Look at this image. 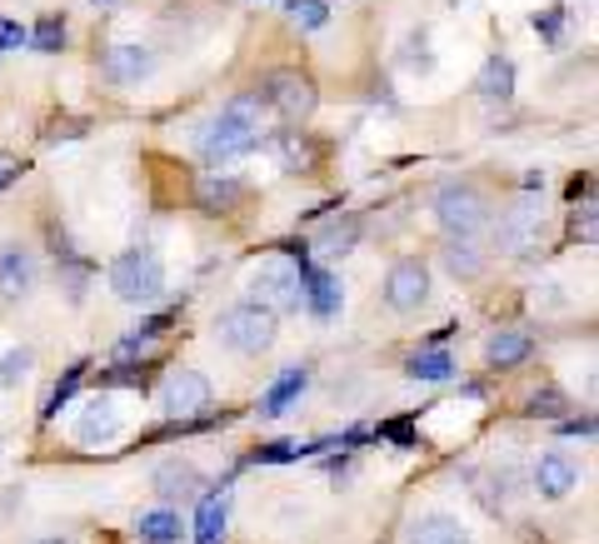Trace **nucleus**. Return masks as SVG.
Masks as SVG:
<instances>
[{"label":"nucleus","mask_w":599,"mask_h":544,"mask_svg":"<svg viewBox=\"0 0 599 544\" xmlns=\"http://www.w3.org/2000/svg\"><path fill=\"white\" fill-rule=\"evenodd\" d=\"M260 141H265V100L255 90H245V96L225 100V110L206 131V155L210 160H240V155L260 151Z\"/></svg>","instance_id":"f257e3e1"},{"label":"nucleus","mask_w":599,"mask_h":544,"mask_svg":"<svg viewBox=\"0 0 599 544\" xmlns=\"http://www.w3.org/2000/svg\"><path fill=\"white\" fill-rule=\"evenodd\" d=\"M251 306H265L275 315V310H300L306 306V280H300V260L295 255H265L260 265L251 270Z\"/></svg>","instance_id":"f03ea898"},{"label":"nucleus","mask_w":599,"mask_h":544,"mask_svg":"<svg viewBox=\"0 0 599 544\" xmlns=\"http://www.w3.org/2000/svg\"><path fill=\"white\" fill-rule=\"evenodd\" d=\"M110 290H115V300H125V306H151V300H160V290H165L160 255L155 251L115 255V265H110Z\"/></svg>","instance_id":"7ed1b4c3"},{"label":"nucleus","mask_w":599,"mask_h":544,"mask_svg":"<svg viewBox=\"0 0 599 544\" xmlns=\"http://www.w3.org/2000/svg\"><path fill=\"white\" fill-rule=\"evenodd\" d=\"M435 220L445 225L450 240H475L485 230V220H490V206H485V196L475 186L450 180V186L435 190Z\"/></svg>","instance_id":"20e7f679"},{"label":"nucleus","mask_w":599,"mask_h":544,"mask_svg":"<svg viewBox=\"0 0 599 544\" xmlns=\"http://www.w3.org/2000/svg\"><path fill=\"white\" fill-rule=\"evenodd\" d=\"M220 345H230L235 355H265L275 345V315L265 306H235L220 315L215 325Z\"/></svg>","instance_id":"39448f33"},{"label":"nucleus","mask_w":599,"mask_h":544,"mask_svg":"<svg viewBox=\"0 0 599 544\" xmlns=\"http://www.w3.org/2000/svg\"><path fill=\"white\" fill-rule=\"evenodd\" d=\"M265 106H275V115L280 120H310L315 115V106H320V96H315V80L310 76H300V70H270L265 76Z\"/></svg>","instance_id":"423d86ee"},{"label":"nucleus","mask_w":599,"mask_h":544,"mask_svg":"<svg viewBox=\"0 0 599 544\" xmlns=\"http://www.w3.org/2000/svg\"><path fill=\"white\" fill-rule=\"evenodd\" d=\"M425 300H430L425 260H395L390 275H385V306H390L395 315H410V310H420Z\"/></svg>","instance_id":"0eeeda50"},{"label":"nucleus","mask_w":599,"mask_h":544,"mask_svg":"<svg viewBox=\"0 0 599 544\" xmlns=\"http://www.w3.org/2000/svg\"><path fill=\"white\" fill-rule=\"evenodd\" d=\"M160 404L175 425H190V414H200L210 404V380L200 370H180L170 375V385L160 390Z\"/></svg>","instance_id":"6e6552de"},{"label":"nucleus","mask_w":599,"mask_h":544,"mask_svg":"<svg viewBox=\"0 0 599 544\" xmlns=\"http://www.w3.org/2000/svg\"><path fill=\"white\" fill-rule=\"evenodd\" d=\"M35 280H41V265H35V255L25 251V245H15V240H5L0 245V300H25V295L35 290Z\"/></svg>","instance_id":"1a4fd4ad"},{"label":"nucleus","mask_w":599,"mask_h":544,"mask_svg":"<svg viewBox=\"0 0 599 544\" xmlns=\"http://www.w3.org/2000/svg\"><path fill=\"white\" fill-rule=\"evenodd\" d=\"M151 70H155V55L135 41H120L100 55V76H106L110 86H141Z\"/></svg>","instance_id":"9d476101"},{"label":"nucleus","mask_w":599,"mask_h":544,"mask_svg":"<svg viewBox=\"0 0 599 544\" xmlns=\"http://www.w3.org/2000/svg\"><path fill=\"white\" fill-rule=\"evenodd\" d=\"M575 485H579L575 459L559 455V449L540 455V465H534V490H540V500H565V495H575Z\"/></svg>","instance_id":"9b49d317"},{"label":"nucleus","mask_w":599,"mask_h":544,"mask_svg":"<svg viewBox=\"0 0 599 544\" xmlns=\"http://www.w3.org/2000/svg\"><path fill=\"white\" fill-rule=\"evenodd\" d=\"M120 435V410L106 400V395H96V400H86V410H80L76 420V440L80 445H110V440Z\"/></svg>","instance_id":"f8f14e48"},{"label":"nucleus","mask_w":599,"mask_h":544,"mask_svg":"<svg viewBox=\"0 0 599 544\" xmlns=\"http://www.w3.org/2000/svg\"><path fill=\"white\" fill-rule=\"evenodd\" d=\"M300 280H306V306L315 310L320 320H330L340 310V300H345V290H340V280L330 270H315V265L300 255Z\"/></svg>","instance_id":"ddd939ff"},{"label":"nucleus","mask_w":599,"mask_h":544,"mask_svg":"<svg viewBox=\"0 0 599 544\" xmlns=\"http://www.w3.org/2000/svg\"><path fill=\"white\" fill-rule=\"evenodd\" d=\"M196 200H200V210H210V215H225V210H235L240 200H245V186H240L235 175H200Z\"/></svg>","instance_id":"4468645a"},{"label":"nucleus","mask_w":599,"mask_h":544,"mask_svg":"<svg viewBox=\"0 0 599 544\" xmlns=\"http://www.w3.org/2000/svg\"><path fill=\"white\" fill-rule=\"evenodd\" d=\"M410 544H475L469 540V530L455 520V514H420V520L410 524Z\"/></svg>","instance_id":"2eb2a0df"},{"label":"nucleus","mask_w":599,"mask_h":544,"mask_svg":"<svg viewBox=\"0 0 599 544\" xmlns=\"http://www.w3.org/2000/svg\"><path fill=\"white\" fill-rule=\"evenodd\" d=\"M479 100H485V106H510L514 100L510 55H490V60H485V70H479Z\"/></svg>","instance_id":"dca6fc26"},{"label":"nucleus","mask_w":599,"mask_h":544,"mask_svg":"<svg viewBox=\"0 0 599 544\" xmlns=\"http://www.w3.org/2000/svg\"><path fill=\"white\" fill-rule=\"evenodd\" d=\"M155 495H165V500H190V495H200V469L186 465V459H165V465L155 469Z\"/></svg>","instance_id":"f3484780"},{"label":"nucleus","mask_w":599,"mask_h":544,"mask_svg":"<svg viewBox=\"0 0 599 544\" xmlns=\"http://www.w3.org/2000/svg\"><path fill=\"white\" fill-rule=\"evenodd\" d=\"M306 385H310V370L306 365H295V370H285L280 380L270 385V390H265V400H260V414H285L290 410V400H300V395H306Z\"/></svg>","instance_id":"a211bd4d"},{"label":"nucleus","mask_w":599,"mask_h":544,"mask_svg":"<svg viewBox=\"0 0 599 544\" xmlns=\"http://www.w3.org/2000/svg\"><path fill=\"white\" fill-rule=\"evenodd\" d=\"M530 349H534V340L520 335V330H500V335L485 340V359H490V365H500V370L524 365V359H530Z\"/></svg>","instance_id":"6ab92c4d"},{"label":"nucleus","mask_w":599,"mask_h":544,"mask_svg":"<svg viewBox=\"0 0 599 544\" xmlns=\"http://www.w3.org/2000/svg\"><path fill=\"white\" fill-rule=\"evenodd\" d=\"M355 240H359V220H335V225H325L315 235V255L320 260H345L355 251Z\"/></svg>","instance_id":"aec40b11"},{"label":"nucleus","mask_w":599,"mask_h":544,"mask_svg":"<svg viewBox=\"0 0 599 544\" xmlns=\"http://www.w3.org/2000/svg\"><path fill=\"white\" fill-rule=\"evenodd\" d=\"M225 540V495H200L196 504V544Z\"/></svg>","instance_id":"412c9836"},{"label":"nucleus","mask_w":599,"mask_h":544,"mask_svg":"<svg viewBox=\"0 0 599 544\" xmlns=\"http://www.w3.org/2000/svg\"><path fill=\"white\" fill-rule=\"evenodd\" d=\"M500 245L504 251H534V245H540V215L514 210V215L504 220V230H500Z\"/></svg>","instance_id":"4be33fe9"},{"label":"nucleus","mask_w":599,"mask_h":544,"mask_svg":"<svg viewBox=\"0 0 599 544\" xmlns=\"http://www.w3.org/2000/svg\"><path fill=\"white\" fill-rule=\"evenodd\" d=\"M135 534H141L145 544H175L180 540V520H175V510H151L135 520Z\"/></svg>","instance_id":"5701e85b"},{"label":"nucleus","mask_w":599,"mask_h":544,"mask_svg":"<svg viewBox=\"0 0 599 544\" xmlns=\"http://www.w3.org/2000/svg\"><path fill=\"white\" fill-rule=\"evenodd\" d=\"M404 375H410V380H450V375H455V359H450L445 349H420V355H410Z\"/></svg>","instance_id":"b1692460"},{"label":"nucleus","mask_w":599,"mask_h":544,"mask_svg":"<svg viewBox=\"0 0 599 544\" xmlns=\"http://www.w3.org/2000/svg\"><path fill=\"white\" fill-rule=\"evenodd\" d=\"M445 265H450V275H459V280H475V275L485 270V255L475 251V240H450Z\"/></svg>","instance_id":"393cba45"},{"label":"nucleus","mask_w":599,"mask_h":544,"mask_svg":"<svg viewBox=\"0 0 599 544\" xmlns=\"http://www.w3.org/2000/svg\"><path fill=\"white\" fill-rule=\"evenodd\" d=\"M80 380H86V365H70V370L66 375H60V380H55V390H51V400H45V420H55V414H60V410H66V404H70V395H76L80 390Z\"/></svg>","instance_id":"a878e982"},{"label":"nucleus","mask_w":599,"mask_h":544,"mask_svg":"<svg viewBox=\"0 0 599 544\" xmlns=\"http://www.w3.org/2000/svg\"><path fill=\"white\" fill-rule=\"evenodd\" d=\"M330 21L325 0H290V25L295 31H320Z\"/></svg>","instance_id":"bb28decb"},{"label":"nucleus","mask_w":599,"mask_h":544,"mask_svg":"<svg viewBox=\"0 0 599 544\" xmlns=\"http://www.w3.org/2000/svg\"><path fill=\"white\" fill-rule=\"evenodd\" d=\"M31 45H35V51H41V55H55V51H60V45H66V21H60V15H45V21L35 25Z\"/></svg>","instance_id":"cd10ccee"},{"label":"nucleus","mask_w":599,"mask_h":544,"mask_svg":"<svg viewBox=\"0 0 599 544\" xmlns=\"http://www.w3.org/2000/svg\"><path fill=\"white\" fill-rule=\"evenodd\" d=\"M35 365V355L25 345H15V349H5V355H0V390H5V385H15L21 380L25 370H31Z\"/></svg>","instance_id":"c85d7f7f"},{"label":"nucleus","mask_w":599,"mask_h":544,"mask_svg":"<svg viewBox=\"0 0 599 544\" xmlns=\"http://www.w3.org/2000/svg\"><path fill=\"white\" fill-rule=\"evenodd\" d=\"M275 151H280L285 170H300V165H310V151H306V141H300V135H280V141H275Z\"/></svg>","instance_id":"c756f323"},{"label":"nucleus","mask_w":599,"mask_h":544,"mask_svg":"<svg viewBox=\"0 0 599 544\" xmlns=\"http://www.w3.org/2000/svg\"><path fill=\"white\" fill-rule=\"evenodd\" d=\"M306 449H300V440H280V445H260L255 449V459L260 465H285V459H300Z\"/></svg>","instance_id":"7c9ffc66"},{"label":"nucleus","mask_w":599,"mask_h":544,"mask_svg":"<svg viewBox=\"0 0 599 544\" xmlns=\"http://www.w3.org/2000/svg\"><path fill=\"white\" fill-rule=\"evenodd\" d=\"M25 41H31V35H25V25L15 21V15H0V55H5V51H21Z\"/></svg>","instance_id":"2f4dec72"},{"label":"nucleus","mask_w":599,"mask_h":544,"mask_svg":"<svg viewBox=\"0 0 599 544\" xmlns=\"http://www.w3.org/2000/svg\"><path fill=\"white\" fill-rule=\"evenodd\" d=\"M530 414H545V420H550V414H565V395H559L555 385H545V390L530 400Z\"/></svg>","instance_id":"473e14b6"},{"label":"nucleus","mask_w":599,"mask_h":544,"mask_svg":"<svg viewBox=\"0 0 599 544\" xmlns=\"http://www.w3.org/2000/svg\"><path fill=\"white\" fill-rule=\"evenodd\" d=\"M15 180H21V160H15V155H5V151H0V190H11Z\"/></svg>","instance_id":"72a5a7b5"},{"label":"nucleus","mask_w":599,"mask_h":544,"mask_svg":"<svg viewBox=\"0 0 599 544\" xmlns=\"http://www.w3.org/2000/svg\"><path fill=\"white\" fill-rule=\"evenodd\" d=\"M569 235H575V240H579V235L595 240V210H585V220H579V215L569 220Z\"/></svg>","instance_id":"f704fd0d"},{"label":"nucleus","mask_w":599,"mask_h":544,"mask_svg":"<svg viewBox=\"0 0 599 544\" xmlns=\"http://www.w3.org/2000/svg\"><path fill=\"white\" fill-rule=\"evenodd\" d=\"M534 31H545L550 41L559 35V11H545V15H534Z\"/></svg>","instance_id":"c9c22d12"},{"label":"nucleus","mask_w":599,"mask_h":544,"mask_svg":"<svg viewBox=\"0 0 599 544\" xmlns=\"http://www.w3.org/2000/svg\"><path fill=\"white\" fill-rule=\"evenodd\" d=\"M106 380H110V385H135V390H141V385H145V375H135V370H110Z\"/></svg>","instance_id":"e433bc0d"},{"label":"nucleus","mask_w":599,"mask_h":544,"mask_svg":"<svg viewBox=\"0 0 599 544\" xmlns=\"http://www.w3.org/2000/svg\"><path fill=\"white\" fill-rule=\"evenodd\" d=\"M559 430H565V435H595V420H589V414L585 420H565Z\"/></svg>","instance_id":"4c0bfd02"},{"label":"nucleus","mask_w":599,"mask_h":544,"mask_svg":"<svg viewBox=\"0 0 599 544\" xmlns=\"http://www.w3.org/2000/svg\"><path fill=\"white\" fill-rule=\"evenodd\" d=\"M41 544H76V540H41Z\"/></svg>","instance_id":"58836bf2"},{"label":"nucleus","mask_w":599,"mask_h":544,"mask_svg":"<svg viewBox=\"0 0 599 544\" xmlns=\"http://www.w3.org/2000/svg\"><path fill=\"white\" fill-rule=\"evenodd\" d=\"M260 5H265V0H260Z\"/></svg>","instance_id":"ea45409f"}]
</instances>
